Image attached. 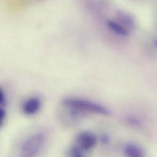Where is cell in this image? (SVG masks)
Here are the masks:
<instances>
[{
	"label": "cell",
	"instance_id": "obj_4",
	"mask_svg": "<svg viewBox=\"0 0 157 157\" xmlns=\"http://www.w3.org/2000/svg\"><path fill=\"white\" fill-rule=\"evenodd\" d=\"M41 100L39 97H34L28 99L23 105V111L28 116H32L37 113L41 107Z\"/></svg>",
	"mask_w": 157,
	"mask_h": 157
},
{
	"label": "cell",
	"instance_id": "obj_2",
	"mask_svg": "<svg viewBox=\"0 0 157 157\" xmlns=\"http://www.w3.org/2000/svg\"><path fill=\"white\" fill-rule=\"evenodd\" d=\"M45 140V136L42 133H37L30 136L21 146V155L25 157L37 155L44 144Z\"/></svg>",
	"mask_w": 157,
	"mask_h": 157
},
{
	"label": "cell",
	"instance_id": "obj_6",
	"mask_svg": "<svg viewBox=\"0 0 157 157\" xmlns=\"http://www.w3.org/2000/svg\"><path fill=\"white\" fill-rule=\"evenodd\" d=\"M124 153L130 157H144L145 154L143 149L134 144H128L124 147Z\"/></svg>",
	"mask_w": 157,
	"mask_h": 157
},
{
	"label": "cell",
	"instance_id": "obj_1",
	"mask_svg": "<svg viewBox=\"0 0 157 157\" xmlns=\"http://www.w3.org/2000/svg\"><path fill=\"white\" fill-rule=\"evenodd\" d=\"M63 104L69 109H72L82 113H95L101 115H108L109 111L104 106L94 102L77 98H66Z\"/></svg>",
	"mask_w": 157,
	"mask_h": 157
},
{
	"label": "cell",
	"instance_id": "obj_8",
	"mask_svg": "<svg viewBox=\"0 0 157 157\" xmlns=\"http://www.w3.org/2000/svg\"><path fill=\"white\" fill-rule=\"evenodd\" d=\"M83 152L84 151L81 148H79L78 146L75 144L69 149V155L71 157H82L84 155Z\"/></svg>",
	"mask_w": 157,
	"mask_h": 157
},
{
	"label": "cell",
	"instance_id": "obj_7",
	"mask_svg": "<svg viewBox=\"0 0 157 157\" xmlns=\"http://www.w3.org/2000/svg\"><path fill=\"white\" fill-rule=\"evenodd\" d=\"M107 25L111 31L118 35L122 36H127L129 34V31L121 23L117 22L114 21H108Z\"/></svg>",
	"mask_w": 157,
	"mask_h": 157
},
{
	"label": "cell",
	"instance_id": "obj_5",
	"mask_svg": "<svg viewBox=\"0 0 157 157\" xmlns=\"http://www.w3.org/2000/svg\"><path fill=\"white\" fill-rule=\"evenodd\" d=\"M117 19H119L120 23L126 28L128 31L133 29L135 27V22L133 18L127 13L123 11H119L117 13Z\"/></svg>",
	"mask_w": 157,
	"mask_h": 157
},
{
	"label": "cell",
	"instance_id": "obj_10",
	"mask_svg": "<svg viewBox=\"0 0 157 157\" xmlns=\"http://www.w3.org/2000/svg\"><path fill=\"white\" fill-rule=\"evenodd\" d=\"M6 110L4 109V108L3 107H1V110H0V126L2 127L3 125L4 120L6 119Z\"/></svg>",
	"mask_w": 157,
	"mask_h": 157
},
{
	"label": "cell",
	"instance_id": "obj_9",
	"mask_svg": "<svg viewBox=\"0 0 157 157\" xmlns=\"http://www.w3.org/2000/svg\"><path fill=\"white\" fill-rule=\"evenodd\" d=\"M0 103L1 107L3 108L5 106L6 104V97L4 92L2 90V89H1L0 90Z\"/></svg>",
	"mask_w": 157,
	"mask_h": 157
},
{
	"label": "cell",
	"instance_id": "obj_3",
	"mask_svg": "<svg viewBox=\"0 0 157 157\" xmlns=\"http://www.w3.org/2000/svg\"><path fill=\"white\" fill-rule=\"evenodd\" d=\"M96 136L88 132L79 133L75 138V144L83 151H88L93 149L97 144Z\"/></svg>",
	"mask_w": 157,
	"mask_h": 157
}]
</instances>
